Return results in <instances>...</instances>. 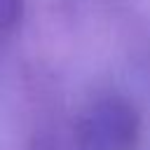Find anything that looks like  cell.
Masks as SVG:
<instances>
[{
	"mask_svg": "<svg viewBox=\"0 0 150 150\" xmlns=\"http://www.w3.org/2000/svg\"><path fill=\"white\" fill-rule=\"evenodd\" d=\"M23 16V0H0V33H12Z\"/></svg>",
	"mask_w": 150,
	"mask_h": 150,
	"instance_id": "obj_2",
	"label": "cell"
},
{
	"mask_svg": "<svg viewBox=\"0 0 150 150\" xmlns=\"http://www.w3.org/2000/svg\"><path fill=\"white\" fill-rule=\"evenodd\" d=\"M138 138V112L117 94H105L91 101L77 122L80 150H136Z\"/></svg>",
	"mask_w": 150,
	"mask_h": 150,
	"instance_id": "obj_1",
	"label": "cell"
}]
</instances>
